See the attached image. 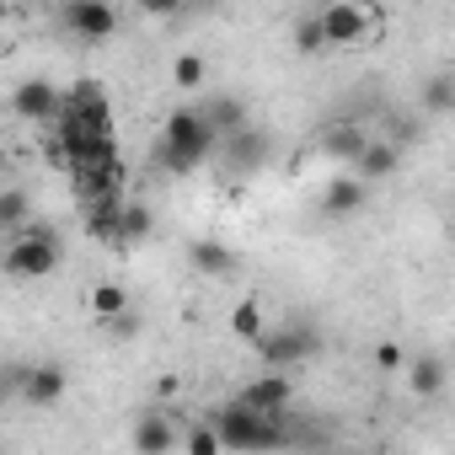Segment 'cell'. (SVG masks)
I'll return each mask as SVG.
<instances>
[{
	"label": "cell",
	"mask_w": 455,
	"mask_h": 455,
	"mask_svg": "<svg viewBox=\"0 0 455 455\" xmlns=\"http://www.w3.org/2000/svg\"><path fill=\"white\" fill-rule=\"evenodd\" d=\"M214 145H220V134L209 129L204 108H172L166 124H161V134H156V145H150V156H156L161 172L188 177V172H198L214 156Z\"/></svg>",
	"instance_id": "1"
},
{
	"label": "cell",
	"mask_w": 455,
	"mask_h": 455,
	"mask_svg": "<svg viewBox=\"0 0 455 455\" xmlns=\"http://www.w3.org/2000/svg\"><path fill=\"white\" fill-rule=\"evenodd\" d=\"M209 423L220 434V450H279L284 444V412H258V407H242L236 396L209 407Z\"/></svg>",
	"instance_id": "2"
},
{
	"label": "cell",
	"mask_w": 455,
	"mask_h": 455,
	"mask_svg": "<svg viewBox=\"0 0 455 455\" xmlns=\"http://www.w3.org/2000/svg\"><path fill=\"white\" fill-rule=\"evenodd\" d=\"M60 258H65V247H60V231L28 214V220L17 225V231H12L6 252H0V268H6L12 279H49V274L60 268Z\"/></svg>",
	"instance_id": "3"
},
{
	"label": "cell",
	"mask_w": 455,
	"mask_h": 455,
	"mask_svg": "<svg viewBox=\"0 0 455 455\" xmlns=\"http://www.w3.org/2000/svg\"><path fill=\"white\" fill-rule=\"evenodd\" d=\"M316 22H322L327 49H348V44H370V38H380V12L364 6V0H322Z\"/></svg>",
	"instance_id": "4"
},
{
	"label": "cell",
	"mask_w": 455,
	"mask_h": 455,
	"mask_svg": "<svg viewBox=\"0 0 455 455\" xmlns=\"http://www.w3.org/2000/svg\"><path fill=\"white\" fill-rule=\"evenodd\" d=\"M252 348L263 354L268 370H295V364H306V359L322 348V338H316V327L290 322V327H263V338H258Z\"/></svg>",
	"instance_id": "5"
},
{
	"label": "cell",
	"mask_w": 455,
	"mask_h": 455,
	"mask_svg": "<svg viewBox=\"0 0 455 455\" xmlns=\"http://www.w3.org/2000/svg\"><path fill=\"white\" fill-rule=\"evenodd\" d=\"M65 391H70V370L60 364V359H38V364H22V375H17V396L28 402V407H60L65 402Z\"/></svg>",
	"instance_id": "6"
},
{
	"label": "cell",
	"mask_w": 455,
	"mask_h": 455,
	"mask_svg": "<svg viewBox=\"0 0 455 455\" xmlns=\"http://www.w3.org/2000/svg\"><path fill=\"white\" fill-rule=\"evenodd\" d=\"M65 28L86 44H102L124 28V17H118L113 0H65Z\"/></svg>",
	"instance_id": "7"
},
{
	"label": "cell",
	"mask_w": 455,
	"mask_h": 455,
	"mask_svg": "<svg viewBox=\"0 0 455 455\" xmlns=\"http://www.w3.org/2000/svg\"><path fill=\"white\" fill-rule=\"evenodd\" d=\"M65 113H76L86 129H113V97L97 86V81H76L65 97H60Z\"/></svg>",
	"instance_id": "8"
},
{
	"label": "cell",
	"mask_w": 455,
	"mask_h": 455,
	"mask_svg": "<svg viewBox=\"0 0 455 455\" xmlns=\"http://www.w3.org/2000/svg\"><path fill=\"white\" fill-rule=\"evenodd\" d=\"M60 97H65V92H60L54 81H22V86L12 92V113L28 118V124H54Z\"/></svg>",
	"instance_id": "9"
},
{
	"label": "cell",
	"mask_w": 455,
	"mask_h": 455,
	"mask_svg": "<svg viewBox=\"0 0 455 455\" xmlns=\"http://www.w3.org/2000/svg\"><path fill=\"white\" fill-rule=\"evenodd\" d=\"M236 402H242V407H258V412H284V407L295 402V380H290L284 370L258 375V380H247V386L236 391Z\"/></svg>",
	"instance_id": "10"
},
{
	"label": "cell",
	"mask_w": 455,
	"mask_h": 455,
	"mask_svg": "<svg viewBox=\"0 0 455 455\" xmlns=\"http://www.w3.org/2000/svg\"><path fill=\"white\" fill-rule=\"evenodd\" d=\"M364 204H370V182L354 177V172H348V177H332V182L322 188V214H327V220H348V214H359Z\"/></svg>",
	"instance_id": "11"
},
{
	"label": "cell",
	"mask_w": 455,
	"mask_h": 455,
	"mask_svg": "<svg viewBox=\"0 0 455 455\" xmlns=\"http://www.w3.org/2000/svg\"><path fill=\"white\" fill-rule=\"evenodd\" d=\"M124 182H129V166H124V156H102V161H86V166H76V188H81L86 198H97V193H124Z\"/></svg>",
	"instance_id": "12"
},
{
	"label": "cell",
	"mask_w": 455,
	"mask_h": 455,
	"mask_svg": "<svg viewBox=\"0 0 455 455\" xmlns=\"http://www.w3.org/2000/svg\"><path fill=\"white\" fill-rule=\"evenodd\" d=\"M396 166H402V145L396 140H364L359 156H354V177H364V182H380Z\"/></svg>",
	"instance_id": "13"
},
{
	"label": "cell",
	"mask_w": 455,
	"mask_h": 455,
	"mask_svg": "<svg viewBox=\"0 0 455 455\" xmlns=\"http://www.w3.org/2000/svg\"><path fill=\"white\" fill-rule=\"evenodd\" d=\"M134 450L140 455H161V450H172L177 444V428H172V412H161V407H150V412H140V423H134Z\"/></svg>",
	"instance_id": "14"
},
{
	"label": "cell",
	"mask_w": 455,
	"mask_h": 455,
	"mask_svg": "<svg viewBox=\"0 0 455 455\" xmlns=\"http://www.w3.org/2000/svg\"><path fill=\"white\" fill-rule=\"evenodd\" d=\"M118 214H124V193H97L86 209V231L102 247H118Z\"/></svg>",
	"instance_id": "15"
},
{
	"label": "cell",
	"mask_w": 455,
	"mask_h": 455,
	"mask_svg": "<svg viewBox=\"0 0 455 455\" xmlns=\"http://www.w3.org/2000/svg\"><path fill=\"white\" fill-rule=\"evenodd\" d=\"M225 140V161H231L236 172H252V166H263V156H268V140L252 129V124H242L236 134H220Z\"/></svg>",
	"instance_id": "16"
},
{
	"label": "cell",
	"mask_w": 455,
	"mask_h": 455,
	"mask_svg": "<svg viewBox=\"0 0 455 455\" xmlns=\"http://www.w3.org/2000/svg\"><path fill=\"white\" fill-rule=\"evenodd\" d=\"M188 263H193L198 274L220 279V274H231V268H236V252L225 247V242H209V236H204V242H193V247H188Z\"/></svg>",
	"instance_id": "17"
},
{
	"label": "cell",
	"mask_w": 455,
	"mask_h": 455,
	"mask_svg": "<svg viewBox=\"0 0 455 455\" xmlns=\"http://www.w3.org/2000/svg\"><path fill=\"white\" fill-rule=\"evenodd\" d=\"M364 140H370V134H364V129H359V124H348V118H343V124H327V129H322V140H316V145H322V150H327V156H338V161H354V156H359V145H364Z\"/></svg>",
	"instance_id": "18"
},
{
	"label": "cell",
	"mask_w": 455,
	"mask_h": 455,
	"mask_svg": "<svg viewBox=\"0 0 455 455\" xmlns=\"http://www.w3.org/2000/svg\"><path fill=\"white\" fill-rule=\"evenodd\" d=\"M407 380H412V396H439L444 391V359L439 354H418L412 359V370H407Z\"/></svg>",
	"instance_id": "19"
},
{
	"label": "cell",
	"mask_w": 455,
	"mask_h": 455,
	"mask_svg": "<svg viewBox=\"0 0 455 455\" xmlns=\"http://www.w3.org/2000/svg\"><path fill=\"white\" fill-rule=\"evenodd\" d=\"M150 231H156V214H150L145 204L124 198V214H118V247H134V242H145Z\"/></svg>",
	"instance_id": "20"
},
{
	"label": "cell",
	"mask_w": 455,
	"mask_h": 455,
	"mask_svg": "<svg viewBox=\"0 0 455 455\" xmlns=\"http://www.w3.org/2000/svg\"><path fill=\"white\" fill-rule=\"evenodd\" d=\"M204 118H209V129H214V134H236V129L247 124V102L220 97V102H209V108H204Z\"/></svg>",
	"instance_id": "21"
},
{
	"label": "cell",
	"mask_w": 455,
	"mask_h": 455,
	"mask_svg": "<svg viewBox=\"0 0 455 455\" xmlns=\"http://www.w3.org/2000/svg\"><path fill=\"white\" fill-rule=\"evenodd\" d=\"M124 306H129V290H124V284H108V279H102V284H92V316H97V322L118 316Z\"/></svg>",
	"instance_id": "22"
},
{
	"label": "cell",
	"mask_w": 455,
	"mask_h": 455,
	"mask_svg": "<svg viewBox=\"0 0 455 455\" xmlns=\"http://www.w3.org/2000/svg\"><path fill=\"white\" fill-rule=\"evenodd\" d=\"M263 327H268V322H263V306H258V300H242V306L231 311V332H236L242 343H258Z\"/></svg>",
	"instance_id": "23"
},
{
	"label": "cell",
	"mask_w": 455,
	"mask_h": 455,
	"mask_svg": "<svg viewBox=\"0 0 455 455\" xmlns=\"http://www.w3.org/2000/svg\"><path fill=\"white\" fill-rule=\"evenodd\" d=\"M450 102H455V81H450V70H439V76L423 86V113L444 118V113H450Z\"/></svg>",
	"instance_id": "24"
},
{
	"label": "cell",
	"mask_w": 455,
	"mask_h": 455,
	"mask_svg": "<svg viewBox=\"0 0 455 455\" xmlns=\"http://www.w3.org/2000/svg\"><path fill=\"white\" fill-rule=\"evenodd\" d=\"M33 214V204H28V193H17V188H6V193H0V231H17V225Z\"/></svg>",
	"instance_id": "25"
},
{
	"label": "cell",
	"mask_w": 455,
	"mask_h": 455,
	"mask_svg": "<svg viewBox=\"0 0 455 455\" xmlns=\"http://www.w3.org/2000/svg\"><path fill=\"white\" fill-rule=\"evenodd\" d=\"M204 54H177V65H172V81L182 86V92H193V86H204Z\"/></svg>",
	"instance_id": "26"
},
{
	"label": "cell",
	"mask_w": 455,
	"mask_h": 455,
	"mask_svg": "<svg viewBox=\"0 0 455 455\" xmlns=\"http://www.w3.org/2000/svg\"><path fill=\"white\" fill-rule=\"evenodd\" d=\"M295 49H300V54H322V49H327V38H322V22H316V17H306V22L295 28Z\"/></svg>",
	"instance_id": "27"
},
{
	"label": "cell",
	"mask_w": 455,
	"mask_h": 455,
	"mask_svg": "<svg viewBox=\"0 0 455 455\" xmlns=\"http://www.w3.org/2000/svg\"><path fill=\"white\" fill-rule=\"evenodd\" d=\"M102 332H108V338H134V332H140V316L124 306L118 316H108V322H102Z\"/></svg>",
	"instance_id": "28"
},
{
	"label": "cell",
	"mask_w": 455,
	"mask_h": 455,
	"mask_svg": "<svg viewBox=\"0 0 455 455\" xmlns=\"http://www.w3.org/2000/svg\"><path fill=\"white\" fill-rule=\"evenodd\" d=\"M188 450H193V455H214V450H220V434H214V423H198V428L188 434Z\"/></svg>",
	"instance_id": "29"
},
{
	"label": "cell",
	"mask_w": 455,
	"mask_h": 455,
	"mask_svg": "<svg viewBox=\"0 0 455 455\" xmlns=\"http://www.w3.org/2000/svg\"><path fill=\"white\" fill-rule=\"evenodd\" d=\"M134 6L145 17H177V12H188V0H134Z\"/></svg>",
	"instance_id": "30"
},
{
	"label": "cell",
	"mask_w": 455,
	"mask_h": 455,
	"mask_svg": "<svg viewBox=\"0 0 455 455\" xmlns=\"http://www.w3.org/2000/svg\"><path fill=\"white\" fill-rule=\"evenodd\" d=\"M402 364H407V359H402L396 343H380V348H375V370H402Z\"/></svg>",
	"instance_id": "31"
},
{
	"label": "cell",
	"mask_w": 455,
	"mask_h": 455,
	"mask_svg": "<svg viewBox=\"0 0 455 455\" xmlns=\"http://www.w3.org/2000/svg\"><path fill=\"white\" fill-rule=\"evenodd\" d=\"M0 172H6V150H0Z\"/></svg>",
	"instance_id": "32"
}]
</instances>
